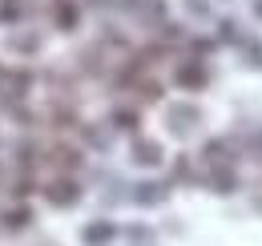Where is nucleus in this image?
<instances>
[{
  "mask_svg": "<svg viewBox=\"0 0 262 246\" xmlns=\"http://www.w3.org/2000/svg\"><path fill=\"white\" fill-rule=\"evenodd\" d=\"M194 125H198V109H173L169 113V129L173 133H190Z\"/></svg>",
  "mask_w": 262,
  "mask_h": 246,
  "instance_id": "obj_1",
  "label": "nucleus"
},
{
  "mask_svg": "<svg viewBox=\"0 0 262 246\" xmlns=\"http://www.w3.org/2000/svg\"><path fill=\"white\" fill-rule=\"evenodd\" d=\"M49 198L65 206V202H73V198H77V190H69V182H57V186H53V190H49Z\"/></svg>",
  "mask_w": 262,
  "mask_h": 246,
  "instance_id": "obj_4",
  "label": "nucleus"
},
{
  "mask_svg": "<svg viewBox=\"0 0 262 246\" xmlns=\"http://www.w3.org/2000/svg\"><path fill=\"white\" fill-rule=\"evenodd\" d=\"M137 161H145V166H158V161H162V150H158V146H149V141H137Z\"/></svg>",
  "mask_w": 262,
  "mask_h": 246,
  "instance_id": "obj_2",
  "label": "nucleus"
},
{
  "mask_svg": "<svg viewBox=\"0 0 262 246\" xmlns=\"http://www.w3.org/2000/svg\"><path fill=\"white\" fill-rule=\"evenodd\" d=\"M105 238H113V226H89V230H85V242L89 246L105 242Z\"/></svg>",
  "mask_w": 262,
  "mask_h": 246,
  "instance_id": "obj_3",
  "label": "nucleus"
}]
</instances>
